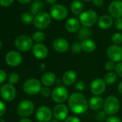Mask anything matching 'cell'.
<instances>
[{
    "mask_svg": "<svg viewBox=\"0 0 122 122\" xmlns=\"http://www.w3.org/2000/svg\"><path fill=\"white\" fill-rule=\"evenodd\" d=\"M88 105L86 98L80 92L73 93L68 98V106L71 111L76 114H82L86 112Z\"/></svg>",
    "mask_w": 122,
    "mask_h": 122,
    "instance_id": "cell-1",
    "label": "cell"
},
{
    "mask_svg": "<svg viewBox=\"0 0 122 122\" xmlns=\"http://www.w3.org/2000/svg\"><path fill=\"white\" fill-rule=\"evenodd\" d=\"M120 108V103L118 99L113 96H108L103 103V109L107 115L116 114Z\"/></svg>",
    "mask_w": 122,
    "mask_h": 122,
    "instance_id": "cell-2",
    "label": "cell"
},
{
    "mask_svg": "<svg viewBox=\"0 0 122 122\" xmlns=\"http://www.w3.org/2000/svg\"><path fill=\"white\" fill-rule=\"evenodd\" d=\"M68 89L63 86H58L55 87L52 92V100L57 103H63L68 98Z\"/></svg>",
    "mask_w": 122,
    "mask_h": 122,
    "instance_id": "cell-3",
    "label": "cell"
},
{
    "mask_svg": "<svg viewBox=\"0 0 122 122\" xmlns=\"http://www.w3.org/2000/svg\"><path fill=\"white\" fill-rule=\"evenodd\" d=\"M41 88V83L35 78H31L26 81L23 85L24 91L28 95H35L40 92Z\"/></svg>",
    "mask_w": 122,
    "mask_h": 122,
    "instance_id": "cell-4",
    "label": "cell"
},
{
    "mask_svg": "<svg viewBox=\"0 0 122 122\" xmlns=\"http://www.w3.org/2000/svg\"><path fill=\"white\" fill-rule=\"evenodd\" d=\"M34 108V103L31 101L24 100L19 103L17 106V113L20 116L27 118L33 113Z\"/></svg>",
    "mask_w": 122,
    "mask_h": 122,
    "instance_id": "cell-5",
    "label": "cell"
},
{
    "mask_svg": "<svg viewBox=\"0 0 122 122\" xmlns=\"http://www.w3.org/2000/svg\"><path fill=\"white\" fill-rule=\"evenodd\" d=\"M15 45L16 47L22 52H26L30 50L33 45L32 39L27 35L18 36L15 41Z\"/></svg>",
    "mask_w": 122,
    "mask_h": 122,
    "instance_id": "cell-6",
    "label": "cell"
},
{
    "mask_svg": "<svg viewBox=\"0 0 122 122\" xmlns=\"http://www.w3.org/2000/svg\"><path fill=\"white\" fill-rule=\"evenodd\" d=\"M98 21L97 14L92 10L83 12L80 15V22L84 27H91Z\"/></svg>",
    "mask_w": 122,
    "mask_h": 122,
    "instance_id": "cell-7",
    "label": "cell"
},
{
    "mask_svg": "<svg viewBox=\"0 0 122 122\" xmlns=\"http://www.w3.org/2000/svg\"><path fill=\"white\" fill-rule=\"evenodd\" d=\"M67 8L62 5H54L50 9V15L56 20H63L68 16Z\"/></svg>",
    "mask_w": 122,
    "mask_h": 122,
    "instance_id": "cell-8",
    "label": "cell"
},
{
    "mask_svg": "<svg viewBox=\"0 0 122 122\" xmlns=\"http://www.w3.org/2000/svg\"><path fill=\"white\" fill-rule=\"evenodd\" d=\"M50 16L47 12H42L35 16L34 20V25L37 29L44 30L50 25Z\"/></svg>",
    "mask_w": 122,
    "mask_h": 122,
    "instance_id": "cell-9",
    "label": "cell"
},
{
    "mask_svg": "<svg viewBox=\"0 0 122 122\" xmlns=\"http://www.w3.org/2000/svg\"><path fill=\"white\" fill-rule=\"evenodd\" d=\"M107 55L113 62H121L122 60V47L118 45H113L108 47Z\"/></svg>",
    "mask_w": 122,
    "mask_h": 122,
    "instance_id": "cell-10",
    "label": "cell"
},
{
    "mask_svg": "<svg viewBox=\"0 0 122 122\" xmlns=\"http://www.w3.org/2000/svg\"><path fill=\"white\" fill-rule=\"evenodd\" d=\"M68 108L63 103H60L55 106L52 111L53 116L58 121H65L68 117Z\"/></svg>",
    "mask_w": 122,
    "mask_h": 122,
    "instance_id": "cell-11",
    "label": "cell"
},
{
    "mask_svg": "<svg viewBox=\"0 0 122 122\" xmlns=\"http://www.w3.org/2000/svg\"><path fill=\"white\" fill-rule=\"evenodd\" d=\"M52 115L51 109L46 106H40L36 111V117L40 122H50Z\"/></svg>",
    "mask_w": 122,
    "mask_h": 122,
    "instance_id": "cell-12",
    "label": "cell"
},
{
    "mask_svg": "<svg viewBox=\"0 0 122 122\" xmlns=\"http://www.w3.org/2000/svg\"><path fill=\"white\" fill-rule=\"evenodd\" d=\"M0 94L2 98L7 101H12L16 96V89L10 83L5 84L0 89Z\"/></svg>",
    "mask_w": 122,
    "mask_h": 122,
    "instance_id": "cell-13",
    "label": "cell"
},
{
    "mask_svg": "<svg viewBox=\"0 0 122 122\" xmlns=\"http://www.w3.org/2000/svg\"><path fill=\"white\" fill-rule=\"evenodd\" d=\"M106 83L101 78L94 79L90 86V89L91 93L95 96H100L104 93L106 88Z\"/></svg>",
    "mask_w": 122,
    "mask_h": 122,
    "instance_id": "cell-14",
    "label": "cell"
},
{
    "mask_svg": "<svg viewBox=\"0 0 122 122\" xmlns=\"http://www.w3.org/2000/svg\"><path fill=\"white\" fill-rule=\"evenodd\" d=\"M5 60L7 65L12 67H16L21 64L22 57L20 52L12 50L7 54Z\"/></svg>",
    "mask_w": 122,
    "mask_h": 122,
    "instance_id": "cell-15",
    "label": "cell"
},
{
    "mask_svg": "<svg viewBox=\"0 0 122 122\" xmlns=\"http://www.w3.org/2000/svg\"><path fill=\"white\" fill-rule=\"evenodd\" d=\"M109 14L115 18L122 17V1L115 0L112 2L108 7Z\"/></svg>",
    "mask_w": 122,
    "mask_h": 122,
    "instance_id": "cell-16",
    "label": "cell"
},
{
    "mask_svg": "<svg viewBox=\"0 0 122 122\" xmlns=\"http://www.w3.org/2000/svg\"><path fill=\"white\" fill-rule=\"evenodd\" d=\"M32 53L37 59H45L48 55V50L45 45L37 43L32 47Z\"/></svg>",
    "mask_w": 122,
    "mask_h": 122,
    "instance_id": "cell-17",
    "label": "cell"
},
{
    "mask_svg": "<svg viewBox=\"0 0 122 122\" xmlns=\"http://www.w3.org/2000/svg\"><path fill=\"white\" fill-rule=\"evenodd\" d=\"M53 48L58 52L63 53L66 52L69 49V43L68 42L62 37H58L55 39L52 44Z\"/></svg>",
    "mask_w": 122,
    "mask_h": 122,
    "instance_id": "cell-18",
    "label": "cell"
},
{
    "mask_svg": "<svg viewBox=\"0 0 122 122\" xmlns=\"http://www.w3.org/2000/svg\"><path fill=\"white\" fill-rule=\"evenodd\" d=\"M56 82L55 74L52 72H47L44 73L41 78V83L47 87L52 86Z\"/></svg>",
    "mask_w": 122,
    "mask_h": 122,
    "instance_id": "cell-19",
    "label": "cell"
},
{
    "mask_svg": "<svg viewBox=\"0 0 122 122\" xmlns=\"http://www.w3.org/2000/svg\"><path fill=\"white\" fill-rule=\"evenodd\" d=\"M76 78H77V75L75 71H68L63 74L62 81L66 86H71L76 82Z\"/></svg>",
    "mask_w": 122,
    "mask_h": 122,
    "instance_id": "cell-20",
    "label": "cell"
},
{
    "mask_svg": "<svg viewBox=\"0 0 122 122\" xmlns=\"http://www.w3.org/2000/svg\"><path fill=\"white\" fill-rule=\"evenodd\" d=\"M104 101L102 97L99 96H95L90 99L89 106L93 110H100L103 106Z\"/></svg>",
    "mask_w": 122,
    "mask_h": 122,
    "instance_id": "cell-21",
    "label": "cell"
},
{
    "mask_svg": "<svg viewBox=\"0 0 122 122\" xmlns=\"http://www.w3.org/2000/svg\"><path fill=\"white\" fill-rule=\"evenodd\" d=\"M98 25L100 28L103 30H107L112 26L113 19L108 15H102L98 19Z\"/></svg>",
    "mask_w": 122,
    "mask_h": 122,
    "instance_id": "cell-22",
    "label": "cell"
},
{
    "mask_svg": "<svg viewBox=\"0 0 122 122\" xmlns=\"http://www.w3.org/2000/svg\"><path fill=\"white\" fill-rule=\"evenodd\" d=\"M80 28V22L76 18H70L66 22V29L69 32H76Z\"/></svg>",
    "mask_w": 122,
    "mask_h": 122,
    "instance_id": "cell-23",
    "label": "cell"
},
{
    "mask_svg": "<svg viewBox=\"0 0 122 122\" xmlns=\"http://www.w3.org/2000/svg\"><path fill=\"white\" fill-rule=\"evenodd\" d=\"M81 44L82 50H83L86 52H88V53L92 52L96 48V45L94 42V41L90 39H86L83 40Z\"/></svg>",
    "mask_w": 122,
    "mask_h": 122,
    "instance_id": "cell-24",
    "label": "cell"
},
{
    "mask_svg": "<svg viewBox=\"0 0 122 122\" xmlns=\"http://www.w3.org/2000/svg\"><path fill=\"white\" fill-rule=\"evenodd\" d=\"M84 6L80 0H74L71 5V9L73 14L81 15L83 10Z\"/></svg>",
    "mask_w": 122,
    "mask_h": 122,
    "instance_id": "cell-25",
    "label": "cell"
},
{
    "mask_svg": "<svg viewBox=\"0 0 122 122\" xmlns=\"http://www.w3.org/2000/svg\"><path fill=\"white\" fill-rule=\"evenodd\" d=\"M44 9V3L40 0H36L31 5V13L33 15H37L42 12L41 11Z\"/></svg>",
    "mask_w": 122,
    "mask_h": 122,
    "instance_id": "cell-26",
    "label": "cell"
},
{
    "mask_svg": "<svg viewBox=\"0 0 122 122\" xmlns=\"http://www.w3.org/2000/svg\"><path fill=\"white\" fill-rule=\"evenodd\" d=\"M116 79H117V75L115 73L109 72V73H106L105 75L103 81H105V83L106 84L111 85V84H113L116 82Z\"/></svg>",
    "mask_w": 122,
    "mask_h": 122,
    "instance_id": "cell-27",
    "label": "cell"
},
{
    "mask_svg": "<svg viewBox=\"0 0 122 122\" xmlns=\"http://www.w3.org/2000/svg\"><path fill=\"white\" fill-rule=\"evenodd\" d=\"M45 39V34L42 31H37L32 35V40L37 43L42 42Z\"/></svg>",
    "mask_w": 122,
    "mask_h": 122,
    "instance_id": "cell-28",
    "label": "cell"
},
{
    "mask_svg": "<svg viewBox=\"0 0 122 122\" xmlns=\"http://www.w3.org/2000/svg\"><path fill=\"white\" fill-rule=\"evenodd\" d=\"M21 20L22 21V22H24L25 24H31L32 22H34V17H33V15L32 13H30V12H25L22 15V17H21Z\"/></svg>",
    "mask_w": 122,
    "mask_h": 122,
    "instance_id": "cell-29",
    "label": "cell"
},
{
    "mask_svg": "<svg viewBox=\"0 0 122 122\" xmlns=\"http://www.w3.org/2000/svg\"><path fill=\"white\" fill-rule=\"evenodd\" d=\"M78 35V37L80 39H83V40H84L88 39V37L91 35V32L86 27H84L79 30Z\"/></svg>",
    "mask_w": 122,
    "mask_h": 122,
    "instance_id": "cell-30",
    "label": "cell"
},
{
    "mask_svg": "<svg viewBox=\"0 0 122 122\" xmlns=\"http://www.w3.org/2000/svg\"><path fill=\"white\" fill-rule=\"evenodd\" d=\"M111 41L114 45H119L122 42V35L121 33H114L111 36Z\"/></svg>",
    "mask_w": 122,
    "mask_h": 122,
    "instance_id": "cell-31",
    "label": "cell"
},
{
    "mask_svg": "<svg viewBox=\"0 0 122 122\" xmlns=\"http://www.w3.org/2000/svg\"><path fill=\"white\" fill-rule=\"evenodd\" d=\"M19 80H20V76H19V74L17 73H11L10 76H9V78H8L9 83L11 85H14V84L17 83Z\"/></svg>",
    "mask_w": 122,
    "mask_h": 122,
    "instance_id": "cell-32",
    "label": "cell"
},
{
    "mask_svg": "<svg viewBox=\"0 0 122 122\" xmlns=\"http://www.w3.org/2000/svg\"><path fill=\"white\" fill-rule=\"evenodd\" d=\"M52 91L50 88L45 86V87H42L41 91H40V93L43 97H49L50 96H52Z\"/></svg>",
    "mask_w": 122,
    "mask_h": 122,
    "instance_id": "cell-33",
    "label": "cell"
},
{
    "mask_svg": "<svg viewBox=\"0 0 122 122\" xmlns=\"http://www.w3.org/2000/svg\"><path fill=\"white\" fill-rule=\"evenodd\" d=\"M106 115L107 114L106 113V112L104 111H99L96 116V119L99 122H103L105 119L106 120L107 119L106 118Z\"/></svg>",
    "mask_w": 122,
    "mask_h": 122,
    "instance_id": "cell-34",
    "label": "cell"
},
{
    "mask_svg": "<svg viewBox=\"0 0 122 122\" xmlns=\"http://www.w3.org/2000/svg\"><path fill=\"white\" fill-rule=\"evenodd\" d=\"M116 68V65H115V63L113 62L111 60H109L108 62L106 63L105 64V69L107 71H109V72H111L112 71H113Z\"/></svg>",
    "mask_w": 122,
    "mask_h": 122,
    "instance_id": "cell-35",
    "label": "cell"
},
{
    "mask_svg": "<svg viewBox=\"0 0 122 122\" xmlns=\"http://www.w3.org/2000/svg\"><path fill=\"white\" fill-rule=\"evenodd\" d=\"M71 50L73 53H80L82 50L81 44H80L78 42L73 43V45L71 46Z\"/></svg>",
    "mask_w": 122,
    "mask_h": 122,
    "instance_id": "cell-36",
    "label": "cell"
},
{
    "mask_svg": "<svg viewBox=\"0 0 122 122\" xmlns=\"http://www.w3.org/2000/svg\"><path fill=\"white\" fill-rule=\"evenodd\" d=\"M75 88L78 91H83L86 88V83L83 81H79L76 83Z\"/></svg>",
    "mask_w": 122,
    "mask_h": 122,
    "instance_id": "cell-37",
    "label": "cell"
},
{
    "mask_svg": "<svg viewBox=\"0 0 122 122\" xmlns=\"http://www.w3.org/2000/svg\"><path fill=\"white\" fill-rule=\"evenodd\" d=\"M114 25L117 30H122V18L121 17L116 18V20L114 21Z\"/></svg>",
    "mask_w": 122,
    "mask_h": 122,
    "instance_id": "cell-38",
    "label": "cell"
},
{
    "mask_svg": "<svg viewBox=\"0 0 122 122\" xmlns=\"http://www.w3.org/2000/svg\"><path fill=\"white\" fill-rule=\"evenodd\" d=\"M116 74L122 78V63H118L115 68Z\"/></svg>",
    "mask_w": 122,
    "mask_h": 122,
    "instance_id": "cell-39",
    "label": "cell"
},
{
    "mask_svg": "<svg viewBox=\"0 0 122 122\" xmlns=\"http://www.w3.org/2000/svg\"><path fill=\"white\" fill-rule=\"evenodd\" d=\"M64 122H81V120L78 117L75 116H68L65 121Z\"/></svg>",
    "mask_w": 122,
    "mask_h": 122,
    "instance_id": "cell-40",
    "label": "cell"
},
{
    "mask_svg": "<svg viewBox=\"0 0 122 122\" xmlns=\"http://www.w3.org/2000/svg\"><path fill=\"white\" fill-rule=\"evenodd\" d=\"M14 2V0H0V5L4 7L10 6Z\"/></svg>",
    "mask_w": 122,
    "mask_h": 122,
    "instance_id": "cell-41",
    "label": "cell"
},
{
    "mask_svg": "<svg viewBox=\"0 0 122 122\" xmlns=\"http://www.w3.org/2000/svg\"><path fill=\"white\" fill-rule=\"evenodd\" d=\"M7 78V73L3 70L0 69V84L4 83Z\"/></svg>",
    "mask_w": 122,
    "mask_h": 122,
    "instance_id": "cell-42",
    "label": "cell"
},
{
    "mask_svg": "<svg viewBox=\"0 0 122 122\" xmlns=\"http://www.w3.org/2000/svg\"><path fill=\"white\" fill-rule=\"evenodd\" d=\"M106 122H121V121L120 118H118V117L111 116L107 118V119L106 120Z\"/></svg>",
    "mask_w": 122,
    "mask_h": 122,
    "instance_id": "cell-43",
    "label": "cell"
},
{
    "mask_svg": "<svg viewBox=\"0 0 122 122\" xmlns=\"http://www.w3.org/2000/svg\"><path fill=\"white\" fill-rule=\"evenodd\" d=\"M5 111H6V106L2 101H0V116H3Z\"/></svg>",
    "mask_w": 122,
    "mask_h": 122,
    "instance_id": "cell-44",
    "label": "cell"
},
{
    "mask_svg": "<svg viewBox=\"0 0 122 122\" xmlns=\"http://www.w3.org/2000/svg\"><path fill=\"white\" fill-rule=\"evenodd\" d=\"M93 1L96 7H102L103 5V0H93Z\"/></svg>",
    "mask_w": 122,
    "mask_h": 122,
    "instance_id": "cell-45",
    "label": "cell"
},
{
    "mask_svg": "<svg viewBox=\"0 0 122 122\" xmlns=\"http://www.w3.org/2000/svg\"><path fill=\"white\" fill-rule=\"evenodd\" d=\"M118 91L122 95V81L120 82L119 84H118Z\"/></svg>",
    "mask_w": 122,
    "mask_h": 122,
    "instance_id": "cell-46",
    "label": "cell"
},
{
    "mask_svg": "<svg viewBox=\"0 0 122 122\" xmlns=\"http://www.w3.org/2000/svg\"><path fill=\"white\" fill-rule=\"evenodd\" d=\"M17 1L21 4H27L31 2V0H17Z\"/></svg>",
    "mask_w": 122,
    "mask_h": 122,
    "instance_id": "cell-47",
    "label": "cell"
},
{
    "mask_svg": "<svg viewBox=\"0 0 122 122\" xmlns=\"http://www.w3.org/2000/svg\"><path fill=\"white\" fill-rule=\"evenodd\" d=\"M20 122H32V121L27 118H23L20 121Z\"/></svg>",
    "mask_w": 122,
    "mask_h": 122,
    "instance_id": "cell-48",
    "label": "cell"
},
{
    "mask_svg": "<svg viewBox=\"0 0 122 122\" xmlns=\"http://www.w3.org/2000/svg\"><path fill=\"white\" fill-rule=\"evenodd\" d=\"M46 2H47L48 4H50V5H53V4L55 3L56 0H46Z\"/></svg>",
    "mask_w": 122,
    "mask_h": 122,
    "instance_id": "cell-49",
    "label": "cell"
},
{
    "mask_svg": "<svg viewBox=\"0 0 122 122\" xmlns=\"http://www.w3.org/2000/svg\"><path fill=\"white\" fill-rule=\"evenodd\" d=\"M50 122H58V121H57V120H56V119H55V120H51Z\"/></svg>",
    "mask_w": 122,
    "mask_h": 122,
    "instance_id": "cell-50",
    "label": "cell"
},
{
    "mask_svg": "<svg viewBox=\"0 0 122 122\" xmlns=\"http://www.w3.org/2000/svg\"><path fill=\"white\" fill-rule=\"evenodd\" d=\"M2 43L1 41H0V50L2 49Z\"/></svg>",
    "mask_w": 122,
    "mask_h": 122,
    "instance_id": "cell-51",
    "label": "cell"
},
{
    "mask_svg": "<svg viewBox=\"0 0 122 122\" xmlns=\"http://www.w3.org/2000/svg\"><path fill=\"white\" fill-rule=\"evenodd\" d=\"M0 122H5V121L3 120V119H1V118H0Z\"/></svg>",
    "mask_w": 122,
    "mask_h": 122,
    "instance_id": "cell-52",
    "label": "cell"
},
{
    "mask_svg": "<svg viewBox=\"0 0 122 122\" xmlns=\"http://www.w3.org/2000/svg\"><path fill=\"white\" fill-rule=\"evenodd\" d=\"M83 1H86V2H88V1H91V0H83Z\"/></svg>",
    "mask_w": 122,
    "mask_h": 122,
    "instance_id": "cell-53",
    "label": "cell"
}]
</instances>
